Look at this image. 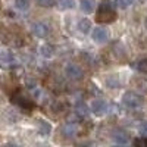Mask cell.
I'll use <instances>...</instances> for the list:
<instances>
[{"label": "cell", "instance_id": "14", "mask_svg": "<svg viewBox=\"0 0 147 147\" xmlns=\"http://www.w3.org/2000/svg\"><path fill=\"white\" fill-rule=\"evenodd\" d=\"M41 55H43L44 57H50V56L53 55V47H52L50 44H44V46L41 47Z\"/></svg>", "mask_w": 147, "mask_h": 147}, {"label": "cell", "instance_id": "10", "mask_svg": "<svg viewBox=\"0 0 147 147\" xmlns=\"http://www.w3.org/2000/svg\"><path fill=\"white\" fill-rule=\"evenodd\" d=\"M81 10L84 13L94 12V0H81Z\"/></svg>", "mask_w": 147, "mask_h": 147}, {"label": "cell", "instance_id": "4", "mask_svg": "<svg viewBox=\"0 0 147 147\" xmlns=\"http://www.w3.org/2000/svg\"><path fill=\"white\" fill-rule=\"evenodd\" d=\"M31 32L38 38H46L49 35V27L44 25L43 22H34L31 25Z\"/></svg>", "mask_w": 147, "mask_h": 147}, {"label": "cell", "instance_id": "5", "mask_svg": "<svg viewBox=\"0 0 147 147\" xmlns=\"http://www.w3.org/2000/svg\"><path fill=\"white\" fill-rule=\"evenodd\" d=\"M109 110V105L105 100H94L91 105V112L96 116H103L105 113H107Z\"/></svg>", "mask_w": 147, "mask_h": 147}, {"label": "cell", "instance_id": "19", "mask_svg": "<svg viewBox=\"0 0 147 147\" xmlns=\"http://www.w3.org/2000/svg\"><path fill=\"white\" fill-rule=\"evenodd\" d=\"M60 9H69L74 6V0H59Z\"/></svg>", "mask_w": 147, "mask_h": 147}, {"label": "cell", "instance_id": "6", "mask_svg": "<svg viewBox=\"0 0 147 147\" xmlns=\"http://www.w3.org/2000/svg\"><path fill=\"white\" fill-rule=\"evenodd\" d=\"M112 140L118 144H127L128 143V134H127V131L121 129V128H115L112 131Z\"/></svg>", "mask_w": 147, "mask_h": 147}, {"label": "cell", "instance_id": "17", "mask_svg": "<svg viewBox=\"0 0 147 147\" xmlns=\"http://www.w3.org/2000/svg\"><path fill=\"white\" fill-rule=\"evenodd\" d=\"M131 3H132V0H115V5L119 9H127Z\"/></svg>", "mask_w": 147, "mask_h": 147}, {"label": "cell", "instance_id": "9", "mask_svg": "<svg viewBox=\"0 0 147 147\" xmlns=\"http://www.w3.org/2000/svg\"><path fill=\"white\" fill-rule=\"evenodd\" d=\"M62 132L66 138H71V137H75L77 134V125L75 124H65L63 128H62Z\"/></svg>", "mask_w": 147, "mask_h": 147}, {"label": "cell", "instance_id": "20", "mask_svg": "<svg viewBox=\"0 0 147 147\" xmlns=\"http://www.w3.org/2000/svg\"><path fill=\"white\" fill-rule=\"evenodd\" d=\"M134 146H147V138H137V140H134Z\"/></svg>", "mask_w": 147, "mask_h": 147}, {"label": "cell", "instance_id": "2", "mask_svg": "<svg viewBox=\"0 0 147 147\" xmlns=\"http://www.w3.org/2000/svg\"><path fill=\"white\" fill-rule=\"evenodd\" d=\"M122 102L128 109H134L137 110L140 107H143V97L138 96L137 93L134 91H127L124 96H122Z\"/></svg>", "mask_w": 147, "mask_h": 147}, {"label": "cell", "instance_id": "7", "mask_svg": "<svg viewBox=\"0 0 147 147\" xmlns=\"http://www.w3.org/2000/svg\"><path fill=\"white\" fill-rule=\"evenodd\" d=\"M91 37H93V40H94V41H97V43H103V41L107 40L109 34H107V31H106L105 28H94Z\"/></svg>", "mask_w": 147, "mask_h": 147}, {"label": "cell", "instance_id": "15", "mask_svg": "<svg viewBox=\"0 0 147 147\" xmlns=\"http://www.w3.org/2000/svg\"><path fill=\"white\" fill-rule=\"evenodd\" d=\"M41 7H52L56 5V0H35Z\"/></svg>", "mask_w": 147, "mask_h": 147}, {"label": "cell", "instance_id": "3", "mask_svg": "<svg viewBox=\"0 0 147 147\" xmlns=\"http://www.w3.org/2000/svg\"><path fill=\"white\" fill-rule=\"evenodd\" d=\"M65 74H66L68 78H71L74 81H78V80L82 78V69L75 63H68L65 66Z\"/></svg>", "mask_w": 147, "mask_h": 147}, {"label": "cell", "instance_id": "13", "mask_svg": "<svg viewBox=\"0 0 147 147\" xmlns=\"http://www.w3.org/2000/svg\"><path fill=\"white\" fill-rule=\"evenodd\" d=\"M75 112H77L80 116L85 118V116H87V112H88V110H87V106H85L84 103H78L77 107H75Z\"/></svg>", "mask_w": 147, "mask_h": 147}, {"label": "cell", "instance_id": "11", "mask_svg": "<svg viewBox=\"0 0 147 147\" xmlns=\"http://www.w3.org/2000/svg\"><path fill=\"white\" fill-rule=\"evenodd\" d=\"M78 30L82 32V34H87L90 30H91V22L88 19H81L78 22Z\"/></svg>", "mask_w": 147, "mask_h": 147}, {"label": "cell", "instance_id": "21", "mask_svg": "<svg viewBox=\"0 0 147 147\" xmlns=\"http://www.w3.org/2000/svg\"><path fill=\"white\" fill-rule=\"evenodd\" d=\"M140 132H141V134H146V136H147V121H146V122H141V125H140Z\"/></svg>", "mask_w": 147, "mask_h": 147}, {"label": "cell", "instance_id": "18", "mask_svg": "<svg viewBox=\"0 0 147 147\" xmlns=\"http://www.w3.org/2000/svg\"><path fill=\"white\" fill-rule=\"evenodd\" d=\"M137 69H138L140 72L147 74V59H141V60H140V62L137 63Z\"/></svg>", "mask_w": 147, "mask_h": 147}, {"label": "cell", "instance_id": "16", "mask_svg": "<svg viewBox=\"0 0 147 147\" xmlns=\"http://www.w3.org/2000/svg\"><path fill=\"white\" fill-rule=\"evenodd\" d=\"M16 7L21 10H27L30 7V0H16Z\"/></svg>", "mask_w": 147, "mask_h": 147}, {"label": "cell", "instance_id": "8", "mask_svg": "<svg viewBox=\"0 0 147 147\" xmlns=\"http://www.w3.org/2000/svg\"><path fill=\"white\" fill-rule=\"evenodd\" d=\"M37 128H38V132L41 136H49L52 131V125L44 119H37Z\"/></svg>", "mask_w": 147, "mask_h": 147}, {"label": "cell", "instance_id": "12", "mask_svg": "<svg viewBox=\"0 0 147 147\" xmlns=\"http://www.w3.org/2000/svg\"><path fill=\"white\" fill-rule=\"evenodd\" d=\"M12 63H13V57H12V55L7 53V52H2V65H3V68L12 66Z\"/></svg>", "mask_w": 147, "mask_h": 147}, {"label": "cell", "instance_id": "22", "mask_svg": "<svg viewBox=\"0 0 147 147\" xmlns=\"http://www.w3.org/2000/svg\"><path fill=\"white\" fill-rule=\"evenodd\" d=\"M146 27H147V18H146Z\"/></svg>", "mask_w": 147, "mask_h": 147}, {"label": "cell", "instance_id": "1", "mask_svg": "<svg viewBox=\"0 0 147 147\" xmlns=\"http://www.w3.org/2000/svg\"><path fill=\"white\" fill-rule=\"evenodd\" d=\"M116 18V10L110 0H103L99 5V9L96 12V21L97 22H113Z\"/></svg>", "mask_w": 147, "mask_h": 147}]
</instances>
